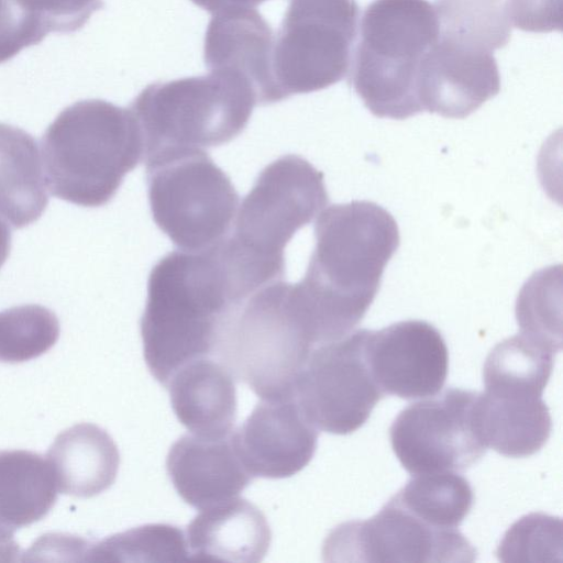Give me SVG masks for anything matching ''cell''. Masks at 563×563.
Segmentation results:
<instances>
[{"mask_svg": "<svg viewBox=\"0 0 563 563\" xmlns=\"http://www.w3.org/2000/svg\"><path fill=\"white\" fill-rule=\"evenodd\" d=\"M316 246L298 286L322 343L353 331L374 301L399 229L382 206L354 200L322 210Z\"/></svg>", "mask_w": 563, "mask_h": 563, "instance_id": "1", "label": "cell"}, {"mask_svg": "<svg viewBox=\"0 0 563 563\" xmlns=\"http://www.w3.org/2000/svg\"><path fill=\"white\" fill-rule=\"evenodd\" d=\"M243 300L218 243L163 256L150 273L140 322L153 377L166 386L185 364L213 355L223 324Z\"/></svg>", "mask_w": 563, "mask_h": 563, "instance_id": "2", "label": "cell"}, {"mask_svg": "<svg viewBox=\"0 0 563 563\" xmlns=\"http://www.w3.org/2000/svg\"><path fill=\"white\" fill-rule=\"evenodd\" d=\"M328 201L323 174L301 156H280L261 170L231 235L220 242L229 268L249 294L283 279L285 246Z\"/></svg>", "mask_w": 563, "mask_h": 563, "instance_id": "3", "label": "cell"}, {"mask_svg": "<svg viewBox=\"0 0 563 563\" xmlns=\"http://www.w3.org/2000/svg\"><path fill=\"white\" fill-rule=\"evenodd\" d=\"M142 156L143 139L131 110L100 99L65 108L42 140L51 194L82 207L108 203Z\"/></svg>", "mask_w": 563, "mask_h": 563, "instance_id": "4", "label": "cell"}, {"mask_svg": "<svg viewBox=\"0 0 563 563\" xmlns=\"http://www.w3.org/2000/svg\"><path fill=\"white\" fill-rule=\"evenodd\" d=\"M317 347L297 284L276 280L244 299L228 317L213 355L261 399L295 396Z\"/></svg>", "mask_w": 563, "mask_h": 563, "instance_id": "5", "label": "cell"}, {"mask_svg": "<svg viewBox=\"0 0 563 563\" xmlns=\"http://www.w3.org/2000/svg\"><path fill=\"white\" fill-rule=\"evenodd\" d=\"M350 84L378 118L422 112L417 84L421 62L437 43V14L428 0H373L358 24Z\"/></svg>", "mask_w": 563, "mask_h": 563, "instance_id": "6", "label": "cell"}, {"mask_svg": "<svg viewBox=\"0 0 563 563\" xmlns=\"http://www.w3.org/2000/svg\"><path fill=\"white\" fill-rule=\"evenodd\" d=\"M255 104L256 96L245 80L210 71L150 84L129 109L141 130L145 161L229 143L243 132Z\"/></svg>", "mask_w": 563, "mask_h": 563, "instance_id": "7", "label": "cell"}, {"mask_svg": "<svg viewBox=\"0 0 563 563\" xmlns=\"http://www.w3.org/2000/svg\"><path fill=\"white\" fill-rule=\"evenodd\" d=\"M145 173L153 220L179 250H205L230 233L239 195L208 153L159 154L145 159Z\"/></svg>", "mask_w": 563, "mask_h": 563, "instance_id": "8", "label": "cell"}, {"mask_svg": "<svg viewBox=\"0 0 563 563\" xmlns=\"http://www.w3.org/2000/svg\"><path fill=\"white\" fill-rule=\"evenodd\" d=\"M356 0H290L274 35L275 101L325 89L347 76L358 35Z\"/></svg>", "mask_w": 563, "mask_h": 563, "instance_id": "9", "label": "cell"}, {"mask_svg": "<svg viewBox=\"0 0 563 563\" xmlns=\"http://www.w3.org/2000/svg\"><path fill=\"white\" fill-rule=\"evenodd\" d=\"M368 329H357L312 350L295 385L309 421L332 434L361 428L384 397L367 361Z\"/></svg>", "mask_w": 563, "mask_h": 563, "instance_id": "10", "label": "cell"}, {"mask_svg": "<svg viewBox=\"0 0 563 563\" xmlns=\"http://www.w3.org/2000/svg\"><path fill=\"white\" fill-rule=\"evenodd\" d=\"M478 393L448 388L441 395L410 404L393 421L394 453L411 475L462 472L477 463L487 446L475 418Z\"/></svg>", "mask_w": 563, "mask_h": 563, "instance_id": "11", "label": "cell"}, {"mask_svg": "<svg viewBox=\"0 0 563 563\" xmlns=\"http://www.w3.org/2000/svg\"><path fill=\"white\" fill-rule=\"evenodd\" d=\"M325 561L473 562L475 548L459 529H435L393 497L367 520L333 529L323 544Z\"/></svg>", "mask_w": 563, "mask_h": 563, "instance_id": "12", "label": "cell"}, {"mask_svg": "<svg viewBox=\"0 0 563 563\" xmlns=\"http://www.w3.org/2000/svg\"><path fill=\"white\" fill-rule=\"evenodd\" d=\"M366 355L384 396L432 397L446 380L448 346L440 331L427 321L406 320L369 330Z\"/></svg>", "mask_w": 563, "mask_h": 563, "instance_id": "13", "label": "cell"}, {"mask_svg": "<svg viewBox=\"0 0 563 563\" xmlns=\"http://www.w3.org/2000/svg\"><path fill=\"white\" fill-rule=\"evenodd\" d=\"M318 435L295 396L261 399L231 432L249 474L274 479L290 477L307 466L317 450Z\"/></svg>", "mask_w": 563, "mask_h": 563, "instance_id": "14", "label": "cell"}, {"mask_svg": "<svg viewBox=\"0 0 563 563\" xmlns=\"http://www.w3.org/2000/svg\"><path fill=\"white\" fill-rule=\"evenodd\" d=\"M499 90L500 75L492 53L438 37L421 62L417 93L422 112L463 119Z\"/></svg>", "mask_w": 563, "mask_h": 563, "instance_id": "15", "label": "cell"}, {"mask_svg": "<svg viewBox=\"0 0 563 563\" xmlns=\"http://www.w3.org/2000/svg\"><path fill=\"white\" fill-rule=\"evenodd\" d=\"M274 33L254 8L229 9L212 14L203 43L210 71L234 75L253 89L257 104L275 103L272 76Z\"/></svg>", "mask_w": 563, "mask_h": 563, "instance_id": "16", "label": "cell"}, {"mask_svg": "<svg viewBox=\"0 0 563 563\" xmlns=\"http://www.w3.org/2000/svg\"><path fill=\"white\" fill-rule=\"evenodd\" d=\"M166 470L181 499L199 510L238 497L253 479L231 433L222 438L184 434L170 446Z\"/></svg>", "mask_w": 563, "mask_h": 563, "instance_id": "17", "label": "cell"}, {"mask_svg": "<svg viewBox=\"0 0 563 563\" xmlns=\"http://www.w3.org/2000/svg\"><path fill=\"white\" fill-rule=\"evenodd\" d=\"M185 537L190 561L256 563L272 541L264 514L239 496L201 509Z\"/></svg>", "mask_w": 563, "mask_h": 563, "instance_id": "18", "label": "cell"}, {"mask_svg": "<svg viewBox=\"0 0 563 563\" xmlns=\"http://www.w3.org/2000/svg\"><path fill=\"white\" fill-rule=\"evenodd\" d=\"M235 379L218 360L202 357L181 366L165 386L179 422L205 438L229 435L236 419Z\"/></svg>", "mask_w": 563, "mask_h": 563, "instance_id": "19", "label": "cell"}, {"mask_svg": "<svg viewBox=\"0 0 563 563\" xmlns=\"http://www.w3.org/2000/svg\"><path fill=\"white\" fill-rule=\"evenodd\" d=\"M46 460L60 493L89 498L115 481L120 453L110 434L92 423H78L60 432Z\"/></svg>", "mask_w": 563, "mask_h": 563, "instance_id": "20", "label": "cell"}, {"mask_svg": "<svg viewBox=\"0 0 563 563\" xmlns=\"http://www.w3.org/2000/svg\"><path fill=\"white\" fill-rule=\"evenodd\" d=\"M475 418L486 446L508 457L537 453L551 434L552 420L542 397L478 393Z\"/></svg>", "mask_w": 563, "mask_h": 563, "instance_id": "21", "label": "cell"}, {"mask_svg": "<svg viewBox=\"0 0 563 563\" xmlns=\"http://www.w3.org/2000/svg\"><path fill=\"white\" fill-rule=\"evenodd\" d=\"M48 203L47 183L36 140L0 123V216L15 229L36 221Z\"/></svg>", "mask_w": 563, "mask_h": 563, "instance_id": "22", "label": "cell"}, {"mask_svg": "<svg viewBox=\"0 0 563 563\" xmlns=\"http://www.w3.org/2000/svg\"><path fill=\"white\" fill-rule=\"evenodd\" d=\"M57 485L38 453L0 452V529L13 532L45 517L57 499Z\"/></svg>", "mask_w": 563, "mask_h": 563, "instance_id": "23", "label": "cell"}, {"mask_svg": "<svg viewBox=\"0 0 563 563\" xmlns=\"http://www.w3.org/2000/svg\"><path fill=\"white\" fill-rule=\"evenodd\" d=\"M554 354L522 333L503 340L485 360V391L542 397L552 374Z\"/></svg>", "mask_w": 563, "mask_h": 563, "instance_id": "24", "label": "cell"}, {"mask_svg": "<svg viewBox=\"0 0 563 563\" xmlns=\"http://www.w3.org/2000/svg\"><path fill=\"white\" fill-rule=\"evenodd\" d=\"M433 8L440 40L492 54L510 40L506 0H435Z\"/></svg>", "mask_w": 563, "mask_h": 563, "instance_id": "25", "label": "cell"}, {"mask_svg": "<svg viewBox=\"0 0 563 563\" xmlns=\"http://www.w3.org/2000/svg\"><path fill=\"white\" fill-rule=\"evenodd\" d=\"M393 498L424 523L452 530L470 514L474 493L456 472H438L412 475Z\"/></svg>", "mask_w": 563, "mask_h": 563, "instance_id": "26", "label": "cell"}, {"mask_svg": "<svg viewBox=\"0 0 563 563\" xmlns=\"http://www.w3.org/2000/svg\"><path fill=\"white\" fill-rule=\"evenodd\" d=\"M87 561L179 562L189 561L185 532L168 523L132 528L88 545Z\"/></svg>", "mask_w": 563, "mask_h": 563, "instance_id": "27", "label": "cell"}, {"mask_svg": "<svg viewBox=\"0 0 563 563\" xmlns=\"http://www.w3.org/2000/svg\"><path fill=\"white\" fill-rule=\"evenodd\" d=\"M56 314L40 305L0 311V362L22 363L47 352L59 338Z\"/></svg>", "mask_w": 563, "mask_h": 563, "instance_id": "28", "label": "cell"}, {"mask_svg": "<svg viewBox=\"0 0 563 563\" xmlns=\"http://www.w3.org/2000/svg\"><path fill=\"white\" fill-rule=\"evenodd\" d=\"M497 556L503 562L554 561L562 554V521L544 514H530L505 533Z\"/></svg>", "mask_w": 563, "mask_h": 563, "instance_id": "29", "label": "cell"}, {"mask_svg": "<svg viewBox=\"0 0 563 563\" xmlns=\"http://www.w3.org/2000/svg\"><path fill=\"white\" fill-rule=\"evenodd\" d=\"M545 269L534 274L522 288L516 306L520 333L554 353L562 349L561 310L555 308L553 288L544 290Z\"/></svg>", "mask_w": 563, "mask_h": 563, "instance_id": "30", "label": "cell"}, {"mask_svg": "<svg viewBox=\"0 0 563 563\" xmlns=\"http://www.w3.org/2000/svg\"><path fill=\"white\" fill-rule=\"evenodd\" d=\"M45 35L23 10L20 0H0V63L23 48L40 43Z\"/></svg>", "mask_w": 563, "mask_h": 563, "instance_id": "31", "label": "cell"}, {"mask_svg": "<svg viewBox=\"0 0 563 563\" xmlns=\"http://www.w3.org/2000/svg\"><path fill=\"white\" fill-rule=\"evenodd\" d=\"M102 5V0H35L37 14L47 33L77 31Z\"/></svg>", "mask_w": 563, "mask_h": 563, "instance_id": "32", "label": "cell"}, {"mask_svg": "<svg viewBox=\"0 0 563 563\" xmlns=\"http://www.w3.org/2000/svg\"><path fill=\"white\" fill-rule=\"evenodd\" d=\"M562 0H506L511 25L527 32L561 30Z\"/></svg>", "mask_w": 563, "mask_h": 563, "instance_id": "33", "label": "cell"}, {"mask_svg": "<svg viewBox=\"0 0 563 563\" xmlns=\"http://www.w3.org/2000/svg\"><path fill=\"white\" fill-rule=\"evenodd\" d=\"M203 10L216 13L229 9L255 8L266 0H190Z\"/></svg>", "mask_w": 563, "mask_h": 563, "instance_id": "34", "label": "cell"}, {"mask_svg": "<svg viewBox=\"0 0 563 563\" xmlns=\"http://www.w3.org/2000/svg\"><path fill=\"white\" fill-rule=\"evenodd\" d=\"M19 547L13 536L0 531V562L15 561Z\"/></svg>", "mask_w": 563, "mask_h": 563, "instance_id": "35", "label": "cell"}, {"mask_svg": "<svg viewBox=\"0 0 563 563\" xmlns=\"http://www.w3.org/2000/svg\"><path fill=\"white\" fill-rule=\"evenodd\" d=\"M11 249V231L0 219V268L7 261Z\"/></svg>", "mask_w": 563, "mask_h": 563, "instance_id": "36", "label": "cell"}]
</instances>
